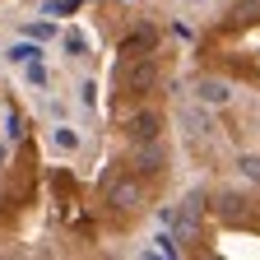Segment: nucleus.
<instances>
[{
	"instance_id": "obj_1",
	"label": "nucleus",
	"mask_w": 260,
	"mask_h": 260,
	"mask_svg": "<svg viewBox=\"0 0 260 260\" xmlns=\"http://www.w3.org/2000/svg\"><path fill=\"white\" fill-rule=\"evenodd\" d=\"M121 84H125V93H149L153 84H158V65L149 60V56H140L135 65H125V75H121Z\"/></svg>"
},
{
	"instance_id": "obj_2",
	"label": "nucleus",
	"mask_w": 260,
	"mask_h": 260,
	"mask_svg": "<svg viewBox=\"0 0 260 260\" xmlns=\"http://www.w3.org/2000/svg\"><path fill=\"white\" fill-rule=\"evenodd\" d=\"M158 125H162L158 112H140V116H130V135H135L140 144H144V140H158Z\"/></svg>"
},
{
	"instance_id": "obj_3",
	"label": "nucleus",
	"mask_w": 260,
	"mask_h": 260,
	"mask_svg": "<svg viewBox=\"0 0 260 260\" xmlns=\"http://www.w3.org/2000/svg\"><path fill=\"white\" fill-rule=\"evenodd\" d=\"M135 205H140V186L135 181H116L112 186V209L125 214V209H135Z\"/></svg>"
},
{
	"instance_id": "obj_4",
	"label": "nucleus",
	"mask_w": 260,
	"mask_h": 260,
	"mask_svg": "<svg viewBox=\"0 0 260 260\" xmlns=\"http://www.w3.org/2000/svg\"><path fill=\"white\" fill-rule=\"evenodd\" d=\"M228 98H233V88H228V79H200V103L218 107V103H228Z\"/></svg>"
},
{
	"instance_id": "obj_5",
	"label": "nucleus",
	"mask_w": 260,
	"mask_h": 260,
	"mask_svg": "<svg viewBox=\"0 0 260 260\" xmlns=\"http://www.w3.org/2000/svg\"><path fill=\"white\" fill-rule=\"evenodd\" d=\"M135 168H140V172H158V168H162V149H158L153 140H144V149L135 153Z\"/></svg>"
},
{
	"instance_id": "obj_6",
	"label": "nucleus",
	"mask_w": 260,
	"mask_h": 260,
	"mask_svg": "<svg viewBox=\"0 0 260 260\" xmlns=\"http://www.w3.org/2000/svg\"><path fill=\"white\" fill-rule=\"evenodd\" d=\"M149 47H153V32L149 28H140L135 38H125V51H149Z\"/></svg>"
},
{
	"instance_id": "obj_7",
	"label": "nucleus",
	"mask_w": 260,
	"mask_h": 260,
	"mask_svg": "<svg viewBox=\"0 0 260 260\" xmlns=\"http://www.w3.org/2000/svg\"><path fill=\"white\" fill-rule=\"evenodd\" d=\"M255 14H260V0H242V5L233 10V19H237V23H251Z\"/></svg>"
},
{
	"instance_id": "obj_8",
	"label": "nucleus",
	"mask_w": 260,
	"mask_h": 260,
	"mask_svg": "<svg viewBox=\"0 0 260 260\" xmlns=\"http://www.w3.org/2000/svg\"><path fill=\"white\" fill-rule=\"evenodd\" d=\"M242 205H246V200H237V195H218V214H228V218H237Z\"/></svg>"
},
{
	"instance_id": "obj_9",
	"label": "nucleus",
	"mask_w": 260,
	"mask_h": 260,
	"mask_svg": "<svg viewBox=\"0 0 260 260\" xmlns=\"http://www.w3.org/2000/svg\"><path fill=\"white\" fill-rule=\"evenodd\" d=\"M51 144H60V149H75V144H79V135L60 125V130H51Z\"/></svg>"
},
{
	"instance_id": "obj_10",
	"label": "nucleus",
	"mask_w": 260,
	"mask_h": 260,
	"mask_svg": "<svg viewBox=\"0 0 260 260\" xmlns=\"http://www.w3.org/2000/svg\"><path fill=\"white\" fill-rule=\"evenodd\" d=\"M237 168H242V177H251V181L260 186V158H251V153H246V158L237 162Z\"/></svg>"
},
{
	"instance_id": "obj_11",
	"label": "nucleus",
	"mask_w": 260,
	"mask_h": 260,
	"mask_svg": "<svg viewBox=\"0 0 260 260\" xmlns=\"http://www.w3.org/2000/svg\"><path fill=\"white\" fill-rule=\"evenodd\" d=\"M181 121H186V125L195 130V135H200V130H209V116H200V112H186Z\"/></svg>"
},
{
	"instance_id": "obj_12",
	"label": "nucleus",
	"mask_w": 260,
	"mask_h": 260,
	"mask_svg": "<svg viewBox=\"0 0 260 260\" xmlns=\"http://www.w3.org/2000/svg\"><path fill=\"white\" fill-rule=\"evenodd\" d=\"M0 158H5V149H0Z\"/></svg>"
}]
</instances>
